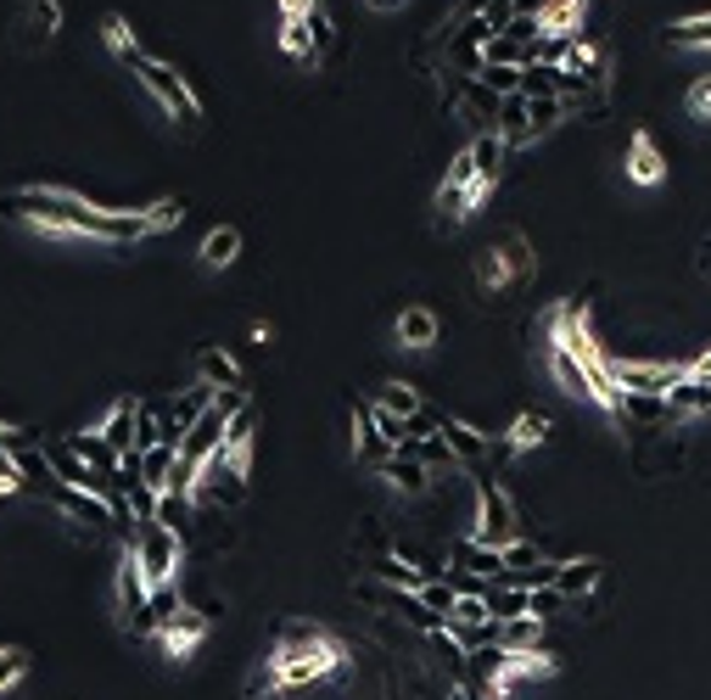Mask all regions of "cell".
<instances>
[{
  "instance_id": "1",
  "label": "cell",
  "mask_w": 711,
  "mask_h": 700,
  "mask_svg": "<svg viewBox=\"0 0 711 700\" xmlns=\"http://www.w3.org/2000/svg\"><path fill=\"white\" fill-rule=\"evenodd\" d=\"M0 213L39 224V230H68V236H96V242H140L152 236V219L147 208H90L73 191H45V185H28V191H7L0 197Z\"/></svg>"
},
{
  "instance_id": "2",
  "label": "cell",
  "mask_w": 711,
  "mask_h": 700,
  "mask_svg": "<svg viewBox=\"0 0 711 700\" xmlns=\"http://www.w3.org/2000/svg\"><path fill=\"white\" fill-rule=\"evenodd\" d=\"M515 533H521V516H515L510 493L477 471V522H470V538L488 549H504V544H515Z\"/></svg>"
},
{
  "instance_id": "3",
  "label": "cell",
  "mask_w": 711,
  "mask_h": 700,
  "mask_svg": "<svg viewBox=\"0 0 711 700\" xmlns=\"http://www.w3.org/2000/svg\"><path fill=\"white\" fill-rule=\"evenodd\" d=\"M129 555H135L140 578H147L152 588L179 578V533H163V527H135V538H129Z\"/></svg>"
},
{
  "instance_id": "4",
  "label": "cell",
  "mask_w": 711,
  "mask_h": 700,
  "mask_svg": "<svg viewBox=\"0 0 711 700\" xmlns=\"http://www.w3.org/2000/svg\"><path fill=\"white\" fill-rule=\"evenodd\" d=\"M135 73H140V84H147L152 96H158V102L174 113V118H185V124H197V118H202V102L191 96V84H185V79H179L168 62H152V57H147V62H140Z\"/></svg>"
},
{
  "instance_id": "5",
  "label": "cell",
  "mask_w": 711,
  "mask_h": 700,
  "mask_svg": "<svg viewBox=\"0 0 711 700\" xmlns=\"http://www.w3.org/2000/svg\"><path fill=\"white\" fill-rule=\"evenodd\" d=\"M443 443L459 471H482V459H493V432H477L465 420H443Z\"/></svg>"
},
{
  "instance_id": "6",
  "label": "cell",
  "mask_w": 711,
  "mask_h": 700,
  "mask_svg": "<svg viewBox=\"0 0 711 700\" xmlns=\"http://www.w3.org/2000/svg\"><path fill=\"white\" fill-rule=\"evenodd\" d=\"M448 567L454 572H470V578H482V583H493L499 572H504V549H488V544H477V538H448Z\"/></svg>"
},
{
  "instance_id": "7",
  "label": "cell",
  "mask_w": 711,
  "mask_h": 700,
  "mask_svg": "<svg viewBox=\"0 0 711 700\" xmlns=\"http://www.w3.org/2000/svg\"><path fill=\"white\" fill-rule=\"evenodd\" d=\"M454 102H459V113H465L470 124H477V135H488V129L499 124V102H504V96H493L482 79H459V84H454Z\"/></svg>"
},
{
  "instance_id": "8",
  "label": "cell",
  "mask_w": 711,
  "mask_h": 700,
  "mask_svg": "<svg viewBox=\"0 0 711 700\" xmlns=\"http://www.w3.org/2000/svg\"><path fill=\"white\" fill-rule=\"evenodd\" d=\"M224 427H230V420H224L219 409H208V415L197 420V427H191V432H185V443H179V459H191V465H202V459H213V454L224 448Z\"/></svg>"
},
{
  "instance_id": "9",
  "label": "cell",
  "mask_w": 711,
  "mask_h": 700,
  "mask_svg": "<svg viewBox=\"0 0 711 700\" xmlns=\"http://www.w3.org/2000/svg\"><path fill=\"white\" fill-rule=\"evenodd\" d=\"M202 633H208V617L191 611V605H179V617H168V622L158 628V639L168 644V656H185V650H197Z\"/></svg>"
},
{
  "instance_id": "10",
  "label": "cell",
  "mask_w": 711,
  "mask_h": 700,
  "mask_svg": "<svg viewBox=\"0 0 711 700\" xmlns=\"http://www.w3.org/2000/svg\"><path fill=\"white\" fill-rule=\"evenodd\" d=\"M382 477H387V482H393L398 493H409V499H415V493H426V488H432V465L398 448V454H393V459L382 465Z\"/></svg>"
},
{
  "instance_id": "11",
  "label": "cell",
  "mask_w": 711,
  "mask_h": 700,
  "mask_svg": "<svg viewBox=\"0 0 711 700\" xmlns=\"http://www.w3.org/2000/svg\"><path fill=\"white\" fill-rule=\"evenodd\" d=\"M147 599H152V583L140 578V567H135V555H124V567H118V611H124V622L135 628V617L147 611Z\"/></svg>"
},
{
  "instance_id": "12",
  "label": "cell",
  "mask_w": 711,
  "mask_h": 700,
  "mask_svg": "<svg viewBox=\"0 0 711 700\" xmlns=\"http://www.w3.org/2000/svg\"><path fill=\"white\" fill-rule=\"evenodd\" d=\"M197 382L213 387V393H224V387H247V382H242V364H235L224 348H202V353H197Z\"/></svg>"
},
{
  "instance_id": "13",
  "label": "cell",
  "mask_w": 711,
  "mask_h": 700,
  "mask_svg": "<svg viewBox=\"0 0 711 700\" xmlns=\"http://www.w3.org/2000/svg\"><path fill=\"white\" fill-rule=\"evenodd\" d=\"M62 443H68V448H73V454H79V459L90 465V471H102V477H118V448H113V443H107L102 432H68Z\"/></svg>"
},
{
  "instance_id": "14",
  "label": "cell",
  "mask_w": 711,
  "mask_h": 700,
  "mask_svg": "<svg viewBox=\"0 0 711 700\" xmlns=\"http://www.w3.org/2000/svg\"><path fill=\"white\" fill-rule=\"evenodd\" d=\"M493 135L504 140L510 152H515V147H527V140H533V124H527V96H504V102H499V124H493Z\"/></svg>"
},
{
  "instance_id": "15",
  "label": "cell",
  "mask_w": 711,
  "mask_h": 700,
  "mask_svg": "<svg viewBox=\"0 0 711 700\" xmlns=\"http://www.w3.org/2000/svg\"><path fill=\"white\" fill-rule=\"evenodd\" d=\"M174 471H179V448H168V443L140 448V482H147V488L168 493V488H174Z\"/></svg>"
},
{
  "instance_id": "16",
  "label": "cell",
  "mask_w": 711,
  "mask_h": 700,
  "mask_svg": "<svg viewBox=\"0 0 711 700\" xmlns=\"http://www.w3.org/2000/svg\"><path fill=\"white\" fill-rule=\"evenodd\" d=\"M599 578H605L599 560H560V578H555V588H560L566 599H583V594H594V588H599Z\"/></svg>"
},
{
  "instance_id": "17",
  "label": "cell",
  "mask_w": 711,
  "mask_h": 700,
  "mask_svg": "<svg viewBox=\"0 0 711 700\" xmlns=\"http://www.w3.org/2000/svg\"><path fill=\"white\" fill-rule=\"evenodd\" d=\"M197 258H202L208 269H230L235 258H242V230H230V224L208 230V236H202V247H197Z\"/></svg>"
},
{
  "instance_id": "18",
  "label": "cell",
  "mask_w": 711,
  "mask_h": 700,
  "mask_svg": "<svg viewBox=\"0 0 711 700\" xmlns=\"http://www.w3.org/2000/svg\"><path fill=\"white\" fill-rule=\"evenodd\" d=\"M465 152H470V163H477V179H482V185H493V179L504 174V158H510V147H504V140H499L493 129H488V135H477Z\"/></svg>"
},
{
  "instance_id": "19",
  "label": "cell",
  "mask_w": 711,
  "mask_h": 700,
  "mask_svg": "<svg viewBox=\"0 0 711 700\" xmlns=\"http://www.w3.org/2000/svg\"><path fill=\"white\" fill-rule=\"evenodd\" d=\"M370 578L387 583V588H409V594H420V583H426L420 567H409L404 555H375V560H370Z\"/></svg>"
},
{
  "instance_id": "20",
  "label": "cell",
  "mask_w": 711,
  "mask_h": 700,
  "mask_svg": "<svg viewBox=\"0 0 711 700\" xmlns=\"http://www.w3.org/2000/svg\"><path fill=\"white\" fill-rule=\"evenodd\" d=\"M661 174H667V163H661L655 140H650V135H633V147H628V179H639V185H661Z\"/></svg>"
},
{
  "instance_id": "21",
  "label": "cell",
  "mask_w": 711,
  "mask_h": 700,
  "mask_svg": "<svg viewBox=\"0 0 711 700\" xmlns=\"http://www.w3.org/2000/svg\"><path fill=\"white\" fill-rule=\"evenodd\" d=\"M438 331H443V325H438L432 308H404V314H398V342H404V348H432Z\"/></svg>"
},
{
  "instance_id": "22",
  "label": "cell",
  "mask_w": 711,
  "mask_h": 700,
  "mask_svg": "<svg viewBox=\"0 0 711 700\" xmlns=\"http://www.w3.org/2000/svg\"><path fill=\"white\" fill-rule=\"evenodd\" d=\"M667 409H673L678 420H689V415H711V382H695V376H684V382L667 393Z\"/></svg>"
},
{
  "instance_id": "23",
  "label": "cell",
  "mask_w": 711,
  "mask_h": 700,
  "mask_svg": "<svg viewBox=\"0 0 711 700\" xmlns=\"http://www.w3.org/2000/svg\"><path fill=\"white\" fill-rule=\"evenodd\" d=\"M482 605H488V617H493V622H515V617H527V588L488 583V588H482Z\"/></svg>"
},
{
  "instance_id": "24",
  "label": "cell",
  "mask_w": 711,
  "mask_h": 700,
  "mask_svg": "<svg viewBox=\"0 0 711 700\" xmlns=\"http://www.w3.org/2000/svg\"><path fill=\"white\" fill-rule=\"evenodd\" d=\"M482 191H488V185H454V179H443V185H438V213H443L448 224H459Z\"/></svg>"
},
{
  "instance_id": "25",
  "label": "cell",
  "mask_w": 711,
  "mask_h": 700,
  "mask_svg": "<svg viewBox=\"0 0 711 700\" xmlns=\"http://www.w3.org/2000/svg\"><path fill=\"white\" fill-rule=\"evenodd\" d=\"M549 364H555V382L572 393V398H588V364L578 359V353H566V348H555L549 353Z\"/></svg>"
},
{
  "instance_id": "26",
  "label": "cell",
  "mask_w": 711,
  "mask_h": 700,
  "mask_svg": "<svg viewBox=\"0 0 711 700\" xmlns=\"http://www.w3.org/2000/svg\"><path fill=\"white\" fill-rule=\"evenodd\" d=\"M102 34H107V45H113V57L124 62V68H140V62H147V51H140V45H135V34H129V23L113 12V18H102Z\"/></svg>"
},
{
  "instance_id": "27",
  "label": "cell",
  "mask_w": 711,
  "mask_h": 700,
  "mask_svg": "<svg viewBox=\"0 0 711 700\" xmlns=\"http://www.w3.org/2000/svg\"><path fill=\"white\" fill-rule=\"evenodd\" d=\"M521 96H527V102L560 96V68L555 62H527V68H521Z\"/></svg>"
},
{
  "instance_id": "28",
  "label": "cell",
  "mask_w": 711,
  "mask_h": 700,
  "mask_svg": "<svg viewBox=\"0 0 711 700\" xmlns=\"http://www.w3.org/2000/svg\"><path fill=\"white\" fill-rule=\"evenodd\" d=\"M152 527L185 538V527H191V493H158V522Z\"/></svg>"
},
{
  "instance_id": "29",
  "label": "cell",
  "mask_w": 711,
  "mask_h": 700,
  "mask_svg": "<svg viewBox=\"0 0 711 700\" xmlns=\"http://www.w3.org/2000/svg\"><path fill=\"white\" fill-rule=\"evenodd\" d=\"M375 404H382L387 415H398V420H409V415H420V409H426V398H420L409 382H387L382 393H375Z\"/></svg>"
},
{
  "instance_id": "30",
  "label": "cell",
  "mask_w": 711,
  "mask_h": 700,
  "mask_svg": "<svg viewBox=\"0 0 711 700\" xmlns=\"http://www.w3.org/2000/svg\"><path fill=\"white\" fill-rule=\"evenodd\" d=\"M102 438H107L118 454L135 448V404H113V415L102 420Z\"/></svg>"
},
{
  "instance_id": "31",
  "label": "cell",
  "mask_w": 711,
  "mask_h": 700,
  "mask_svg": "<svg viewBox=\"0 0 711 700\" xmlns=\"http://www.w3.org/2000/svg\"><path fill=\"white\" fill-rule=\"evenodd\" d=\"M504 438H510V448H533V443H544V438H549V415H538V409L515 415V427H510Z\"/></svg>"
},
{
  "instance_id": "32",
  "label": "cell",
  "mask_w": 711,
  "mask_h": 700,
  "mask_svg": "<svg viewBox=\"0 0 711 700\" xmlns=\"http://www.w3.org/2000/svg\"><path fill=\"white\" fill-rule=\"evenodd\" d=\"M538 617H515V622H499V644L504 650H515V656H521V650H538Z\"/></svg>"
},
{
  "instance_id": "33",
  "label": "cell",
  "mask_w": 711,
  "mask_h": 700,
  "mask_svg": "<svg viewBox=\"0 0 711 700\" xmlns=\"http://www.w3.org/2000/svg\"><path fill=\"white\" fill-rule=\"evenodd\" d=\"M420 605H426L432 617L454 622V605H459V594H454V583H448V578H438V583H420Z\"/></svg>"
},
{
  "instance_id": "34",
  "label": "cell",
  "mask_w": 711,
  "mask_h": 700,
  "mask_svg": "<svg viewBox=\"0 0 711 700\" xmlns=\"http://www.w3.org/2000/svg\"><path fill=\"white\" fill-rule=\"evenodd\" d=\"M667 39L684 45V51H711V12H706V18H684V23H673Z\"/></svg>"
},
{
  "instance_id": "35",
  "label": "cell",
  "mask_w": 711,
  "mask_h": 700,
  "mask_svg": "<svg viewBox=\"0 0 711 700\" xmlns=\"http://www.w3.org/2000/svg\"><path fill=\"white\" fill-rule=\"evenodd\" d=\"M493 96H521V68H510V62H482V73H477Z\"/></svg>"
},
{
  "instance_id": "36",
  "label": "cell",
  "mask_w": 711,
  "mask_h": 700,
  "mask_svg": "<svg viewBox=\"0 0 711 700\" xmlns=\"http://www.w3.org/2000/svg\"><path fill=\"white\" fill-rule=\"evenodd\" d=\"M566 118V102L560 96H538V102H527V124H533V140L538 135H549L555 124Z\"/></svg>"
},
{
  "instance_id": "37",
  "label": "cell",
  "mask_w": 711,
  "mask_h": 700,
  "mask_svg": "<svg viewBox=\"0 0 711 700\" xmlns=\"http://www.w3.org/2000/svg\"><path fill=\"white\" fill-rule=\"evenodd\" d=\"M566 605H572V599H566L560 588H533V594H527V617L549 622V617H560V611H566Z\"/></svg>"
},
{
  "instance_id": "38",
  "label": "cell",
  "mask_w": 711,
  "mask_h": 700,
  "mask_svg": "<svg viewBox=\"0 0 711 700\" xmlns=\"http://www.w3.org/2000/svg\"><path fill=\"white\" fill-rule=\"evenodd\" d=\"M538 560H544V549H538V544H527V538L504 544V572H527V567H538Z\"/></svg>"
},
{
  "instance_id": "39",
  "label": "cell",
  "mask_w": 711,
  "mask_h": 700,
  "mask_svg": "<svg viewBox=\"0 0 711 700\" xmlns=\"http://www.w3.org/2000/svg\"><path fill=\"white\" fill-rule=\"evenodd\" d=\"M303 28H308V39H314V51H325V45H330V12H325V0H314V7L303 12Z\"/></svg>"
},
{
  "instance_id": "40",
  "label": "cell",
  "mask_w": 711,
  "mask_h": 700,
  "mask_svg": "<svg viewBox=\"0 0 711 700\" xmlns=\"http://www.w3.org/2000/svg\"><path fill=\"white\" fill-rule=\"evenodd\" d=\"M28 23H34L45 39H51V34L62 28V7H57V0H34V7H28Z\"/></svg>"
},
{
  "instance_id": "41",
  "label": "cell",
  "mask_w": 711,
  "mask_h": 700,
  "mask_svg": "<svg viewBox=\"0 0 711 700\" xmlns=\"http://www.w3.org/2000/svg\"><path fill=\"white\" fill-rule=\"evenodd\" d=\"M213 409H219L224 420H235L242 409H253V398H247V387H224V393H213Z\"/></svg>"
},
{
  "instance_id": "42",
  "label": "cell",
  "mask_w": 711,
  "mask_h": 700,
  "mask_svg": "<svg viewBox=\"0 0 711 700\" xmlns=\"http://www.w3.org/2000/svg\"><path fill=\"white\" fill-rule=\"evenodd\" d=\"M23 673H28V656H23V650H0V689H12Z\"/></svg>"
},
{
  "instance_id": "43",
  "label": "cell",
  "mask_w": 711,
  "mask_h": 700,
  "mask_svg": "<svg viewBox=\"0 0 711 700\" xmlns=\"http://www.w3.org/2000/svg\"><path fill=\"white\" fill-rule=\"evenodd\" d=\"M147 219H152V230H168V224H179V219H185V202L163 197V202H152V208H147Z\"/></svg>"
},
{
  "instance_id": "44",
  "label": "cell",
  "mask_w": 711,
  "mask_h": 700,
  "mask_svg": "<svg viewBox=\"0 0 711 700\" xmlns=\"http://www.w3.org/2000/svg\"><path fill=\"white\" fill-rule=\"evenodd\" d=\"M0 488H7V493H12V488H23V465H18V454H12V448H0Z\"/></svg>"
},
{
  "instance_id": "45",
  "label": "cell",
  "mask_w": 711,
  "mask_h": 700,
  "mask_svg": "<svg viewBox=\"0 0 711 700\" xmlns=\"http://www.w3.org/2000/svg\"><path fill=\"white\" fill-rule=\"evenodd\" d=\"M689 113H695V118H711V79H700V84H695V96H689Z\"/></svg>"
},
{
  "instance_id": "46",
  "label": "cell",
  "mask_w": 711,
  "mask_h": 700,
  "mask_svg": "<svg viewBox=\"0 0 711 700\" xmlns=\"http://www.w3.org/2000/svg\"><path fill=\"white\" fill-rule=\"evenodd\" d=\"M689 376H695V382H711V348H706V353L689 364Z\"/></svg>"
},
{
  "instance_id": "47",
  "label": "cell",
  "mask_w": 711,
  "mask_h": 700,
  "mask_svg": "<svg viewBox=\"0 0 711 700\" xmlns=\"http://www.w3.org/2000/svg\"><path fill=\"white\" fill-rule=\"evenodd\" d=\"M493 0H459V18H477V12H488Z\"/></svg>"
},
{
  "instance_id": "48",
  "label": "cell",
  "mask_w": 711,
  "mask_h": 700,
  "mask_svg": "<svg viewBox=\"0 0 711 700\" xmlns=\"http://www.w3.org/2000/svg\"><path fill=\"white\" fill-rule=\"evenodd\" d=\"M364 7H375V12H398L404 0H364Z\"/></svg>"
},
{
  "instance_id": "49",
  "label": "cell",
  "mask_w": 711,
  "mask_h": 700,
  "mask_svg": "<svg viewBox=\"0 0 711 700\" xmlns=\"http://www.w3.org/2000/svg\"><path fill=\"white\" fill-rule=\"evenodd\" d=\"M0 493H7V488H0Z\"/></svg>"
}]
</instances>
